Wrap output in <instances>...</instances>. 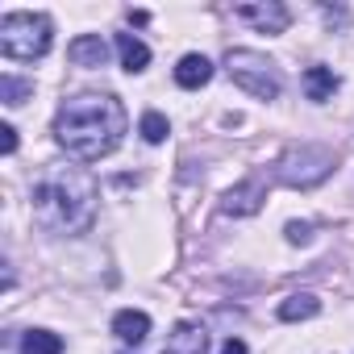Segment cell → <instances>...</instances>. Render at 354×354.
<instances>
[{"mask_svg":"<svg viewBox=\"0 0 354 354\" xmlns=\"http://www.w3.org/2000/svg\"><path fill=\"white\" fill-rule=\"evenodd\" d=\"M125 104L109 92H80V96H67L59 104V117H55V138L59 146L80 158V162H96L104 154H113L125 138Z\"/></svg>","mask_w":354,"mask_h":354,"instance_id":"6da1fadb","label":"cell"},{"mask_svg":"<svg viewBox=\"0 0 354 354\" xmlns=\"http://www.w3.org/2000/svg\"><path fill=\"white\" fill-rule=\"evenodd\" d=\"M34 221L50 234H84L96 217V180L84 167H42L34 180Z\"/></svg>","mask_w":354,"mask_h":354,"instance_id":"7a4b0ae2","label":"cell"},{"mask_svg":"<svg viewBox=\"0 0 354 354\" xmlns=\"http://www.w3.org/2000/svg\"><path fill=\"white\" fill-rule=\"evenodd\" d=\"M50 42H55V26L46 13H5L0 17V50H5V59H17V63L46 59Z\"/></svg>","mask_w":354,"mask_h":354,"instance_id":"3957f363","label":"cell"},{"mask_svg":"<svg viewBox=\"0 0 354 354\" xmlns=\"http://www.w3.org/2000/svg\"><path fill=\"white\" fill-rule=\"evenodd\" d=\"M225 71H230V80H234L242 92H250V96H259V100H275L279 88H283L279 67H275L267 55H259V50H230V55H225Z\"/></svg>","mask_w":354,"mask_h":354,"instance_id":"277c9868","label":"cell"},{"mask_svg":"<svg viewBox=\"0 0 354 354\" xmlns=\"http://www.w3.org/2000/svg\"><path fill=\"white\" fill-rule=\"evenodd\" d=\"M329 171H333V150L329 146H317V142H304V146H292L275 175L288 184V188H317L321 180H329Z\"/></svg>","mask_w":354,"mask_h":354,"instance_id":"5b68a950","label":"cell"},{"mask_svg":"<svg viewBox=\"0 0 354 354\" xmlns=\"http://www.w3.org/2000/svg\"><path fill=\"white\" fill-rule=\"evenodd\" d=\"M234 17L246 21V26H254L259 34H283L288 21H292L288 5H279V0H267V5H238Z\"/></svg>","mask_w":354,"mask_h":354,"instance_id":"8992f818","label":"cell"},{"mask_svg":"<svg viewBox=\"0 0 354 354\" xmlns=\"http://www.w3.org/2000/svg\"><path fill=\"white\" fill-rule=\"evenodd\" d=\"M263 201H267L263 180H242V184H234V188L225 192L221 209H225L230 217H254V213L263 209Z\"/></svg>","mask_w":354,"mask_h":354,"instance_id":"52a82bcc","label":"cell"},{"mask_svg":"<svg viewBox=\"0 0 354 354\" xmlns=\"http://www.w3.org/2000/svg\"><path fill=\"white\" fill-rule=\"evenodd\" d=\"M162 354H209V329L196 325V321H180L167 333Z\"/></svg>","mask_w":354,"mask_h":354,"instance_id":"ba28073f","label":"cell"},{"mask_svg":"<svg viewBox=\"0 0 354 354\" xmlns=\"http://www.w3.org/2000/svg\"><path fill=\"white\" fill-rule=\"evenodd\" d=\"M67 59L75 67H104L109 63V42L100 34H80L71 46H67Z\"/></svg>","mask_w":354,"mask_h":354,"instance_id":"9c48e42d","label":"cell"},{"mask_svg":"<svg viewBox=\"0 0 354 354\" xmlns=\"http://www.w3.org/2000/svg\"><path fill=\"white\" fill-rule=\"evenodd\" d=\"M113 333H117L125 346H142V342L150 337V317H146L142 308H121V313L113 317Z\"/></svg>","mask_w":354,"mask_h":354,"instance_id":"30bf717a","label":"cell"},{"mask_svg":"<svg viewBox=\"0 0 354 354\" xmlns=\"http://www.w3.org/2000/svg\"><path fill=\"white\" fill-rule=\"evenodd\" d=\"M209 80H213V63H209L205 55H184V59H180V67H175V84L188 88V92L205 88Z\"/></svg>","mask_w":354,"mask_h":354,"instance_id":"8fae6325","label":"cell"},{"mask_svg":"<svg viewBox=\"0 0 354 354\" xmlns=\"http://www.w3.org/2000/svg\"><path fill=\"white\" fill-rule=\"evenodd\" d=\"M117 55H121V67H125L129 75H138V71L150 67V50H146V42L133 38V34H117Z\"/></svg>","mask_w":354,"mask_h":354,"instance_id":"7c38bea8","label":"cell"},{"mask_svg":"<svg viewBox=\"0 0 354 354\" xmlns=\"http://www.w3.org/2000/svg\"><path fill=\"white\" fill-rule=\"evenodd\" d=\"M337 92V75H333V67H308L304 71V96L308 100H329Z\"/></svg>","mask_w":354,"mask_h":354,"instance_id":"4fadbf2b","label":"cell"},{"mask_svg":"<svg viewBox=\"0 0 354 354\" xmlns=\"http://www.w3.org/2000/svg\"><path fill=\"white\" fill-rule=\"evenodd\" d=\"M321 313V300L313 296V292H296V296H288L283 304H279V321H308V317H317Z\"/></svg>","mask_w":354,"mask_h":354,"instance_id":"5bb4252c","label":"cell"},{"mask_svg":"<svg viewBox=\"0 0 354 354\" xmlns=\"http://www.w3.org/2000/svg\"><path fill=\"white\" fill-rule=\"evenodd\" d=\"M21 354H63V337L50 329H26L21 333Z\"/></svg>","mask_w":354,"mask_h":354,"instance_id":"9a60e30c","label":"cell"},{"mask_svg":"<svg viewBox=\"0 0 354 354\" xmlns=\"http://www.w3.org/2000/svg\"><path fill=\"white\" fill-rule=\"evenodd\" d=\"M138 133H142L150 146H158V142L171 133V125H167V117H162V113H154V109H150V113H142V121H138Z\"/></svg>","mask_w":354,"mask_h":354,"instance_id":"2e32d148","label":"cell"},{"mask_svg":"<svg viewBox=\"0 0 354 354\" xmlns=\"http://www.w3.org/2000/svg\"><path fill=\"white\" fill-rule=\"evenodd\" d=\"M30 92H34V84H30V80H17V75H0V100H5V104H21Z\"/></svg>","mask_w":354,"mask_h":354,"instance_id":"e0dca14e","label":"cell"},{"mask_svg":"<svg viewBox=\"0 0 354 354\" xmlns=\"http://www.w3.org/2000/svg\"><path fill=\"white\" fill-rule=\"evenodd\" d=\"M283 234H288L292 246H308V242H313V225H308V221H288Z\"/></svg>","mask_w":354,"mask_h":354,"instance_id":"ac0fdd59","label":"cell"},{"mask_svg":"<svg viewBox=\"0 0 354 354\" xmlns=\"http://www.w3.org/2000/svg\"><path fill=\"white\" fill-rule=\"evenodd\" d=\"M0 150H5V154L17 150V129L13 125H0Z\"/></svg>","mask_w":354,"mask_h":354,"instance_id":"d6986e66","label":"cell"},{"mask_svg":"<svg viewBox=\"0 0 354 354\" xmlns=\"http://www.w3.org/2000/svg\"><path fill=\"white\" fill-rule=\"evenodd\" d=\"M221 354H250V350H246V342H242V337H225Z\"/></svg>","mask_w":354,"mask_h":354,"instance_id":"ffe728a7","label":"cell"},{"mask_svg":"<svg viewBox=\"0 0 354 354\" xmlns=\"http://www.w3.org/2000/svg\"><path fill=\"white\" fill-rule=\"evenodd\" d=\"M129 21H133V26H146V21H150V13H146V9H133V13H129Z\"/></svg>","mask_w":354,"mask_h":354,"instance_id":"44dd1931","label":"cell"}]
</instances>
